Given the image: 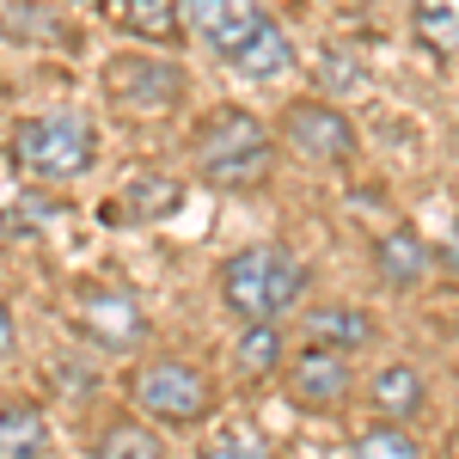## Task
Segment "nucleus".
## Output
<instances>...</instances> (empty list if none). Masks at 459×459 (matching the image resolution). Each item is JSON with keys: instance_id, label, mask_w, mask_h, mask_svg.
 I'll return each mask as SVG.
<instances>
[{"instance_id": "nucleus-1", "label": "nucleus", "mask_w": 459, "mask_h": 459, "mask_svg": "<svg viewBox=\"0 0 459 459\" xmlns=\"http://www.w3.org/2000/svg\"><path fill=\"white\" fill-rule=\"evenodd\" d=\"M190 160H196L203 184H214V190H257L270 178L276 142H270V129L251 110L233 105V110H214L209 123L190 135Z\"/></svg>"}, {"instance_id": "nucleus-2", "label": "nucleus", "mask_w": 459, "mask_h": 459, "mask_svg": "<svg viewBox=\"0 0 459 459\" xmlns=\"http://www.w3.org/2000/svg\"><path fill=\"white\" fill-rule=\"evenodd\" d=\"M307 294V264L294 257L288 246H246L221 264V300L227 313L251 318H282L300 307Z\"/></svg>"}, {"instance_id": "nucleus-3", "label": "nucleus", "mask_w": 459, "mask_h": 459, "mask_svg": "<svg viewBox=\"0 0 459 459\" xmlns=\"http://www.w3.org/2000/svg\"><path fill=\"white\" fill-rule=\"evenodd\" d=\"M13 160L19 172L43 178V184H68V178H86L92 160H99V135L86 117L74 110H49V117H31L13 129Z\"/></svg>"}, {"instance_id": "nucleus-4", "label": "nucleus", "mask_w": 459, "mask_h": 459, "mask_svg": "<svg viewBox=\"0 0 459 459\" xmlns=\"http://www.w3.org/2000/svg\"><path fill=\"white\" fill-rule=\"evenodd\" d=\"M135 404H142L153 423L166 429H190L203 423L214 411V386L203 368H190V361H178V355H160V361H147L142 374H135Z\"/></svg>"}, {"instance_id": "nucleus-5", "label": "nucleus", "mask_w": 459, "mask_h": 459, "mask_svg": "<svg viewBox=\"0 0 459 459\" xmlns=\"http://www.w3.org/2000/svg\"><path fill=\"white\" fill-rule=\"evenodd\" d=\"M74 325H80V337L92 350H105V355H123L147 337V313L129 288H80L74 294Z\"/></svg>"}, {"instance_id": "nucleus-6", "label": "nucleus", "mask_w": 459, "mask_h": 459, "mask_svg": "<svg viewBox=\"0 0 459 459\" xmlns=\"http://www.w3.org/2000/svg\"><path fill=\"white\" fill-rule=\"evenodd\" d=\"M105 92L117 99L123 110H172L184 99V68L166 62V56H110L105 62Z\"/></svg>"}, {"instance_id": "nucleus-7", "label": "nucleus", "mask_w": 459, "mask_h": 459, "mask_svg": "<svg viewBox=\"0 0 459 459\" xmlns=\"http://www.w3.org/2000/svg\"><path fill=\"white\" fill-rule=\"evenodd\" d=\"M282 142L300 160H313V166H350L355 160V123L337 105H325V99H300L282 117Z\"/></svg>"}, {"instance_id": "nucleus-8", "label": "nucleus", "mask_w": 459, "mask_h": 459, "mask_svg": "<svg viewBox=\"0 0 459 459\" xmlns=\"http://www.w3.org/2000/svg\"><path fill=\"white\" fill-rule=\"evenodd\" d=\"M288 392H294V404H307V411H337L343 398H350V361L337 350H300L294 355V368H288Z\"/></svg>"}, {"instance_id": "nucleus-9", "label": "nucleus", "mask_w": 459, "mask_h": 459, "mask_svg": "<svg viewBox=\"0 0 459 459\" xmlns=\"http://www.w3.org/2000/svg\"><path fill=\"white\" fill-rule=\"evenodd\" d=\"M190 25H196V37L227 62V56L264 25V6H257V0H190Z\"/></svg>"}, {"instance_id": "nucleus-10", "label": "nucleus", "mask_w": 459, "mask_h": 459, "mask_svg": "<svg viewBox=\"0 0 459 459\" xmlns=\"http://www.w3.org/2000/svg\"><path fill=\"white\" fill-rule=\"evenodd\" d=\"M227 62L246 74V80H282V74L294 68V43H288V31L276 25V19H264V25H257Z\"/></svg>"}, {"instance_id": "nucleus-11", "label": "nucleus", "mask_w": 459, "mask_h": 459, "mask_svg": "<svg viewBox=\"0 0 459 459\" xmlns=\"http://www.w3.org/2000/svg\"><path fill=\"white\" fill-rule=\"evenodd\" d=\"M423 398H429V386H423V374H417L411 361H392V368L374 374V411H380L386 423H411V417L423 411Z\"/></svg>"}, {"instance_id": "nucleus-12", "label": "nucleus", "mask_w": 459, "mask_h": 459, "mask_svg": "<svg viewBox=\"0 0 459 459\" xmlns=\"http://www.w3.org/2000/svg\"><path fill=\"white\" fill-rule=\"evenodd\" d=\"M429 264H435V251H429L423 239L411 233V227H392L386 239L374 246V270H380V276H386L392 288L423 282V270H429Z\"/></svg>"}, {"instance_id": "nucleus-13", "label": "nucleus", "mask_w": 459, "mask_h": 459, "mask_svg": "<svg viewBox=\"0 0 459 459\" xmlns=\"http://www.w3.org/2000/svg\"><path fill=\"white\" fill-rule=\"evenodd\" d=\"M307 337H313L318 350L350 355L361 343H374V318L361 313V307H325V313H307Z\"/></svg>"}, {"instance_id": "nucleus-14", "label": "nucleus", "mask_w": 459, "mask_h": 459, "mask_svg": "<svg viewBox=\"0 0 459 459\" xmlns=\"http://www.w3.org/2000/svg\"><path fill=\"white\" fill-rule=\"evenodd\" d=\"M49 454V423L31 404H0V459H43Z\"/></svg>"}, {"instance_id": "nucleus-15", "label": "nucleus", "mask_w": 459, "mask_h": 459, "mask_svg": "<svg viewBox=\"0 0 459 459\" xmlns=\"http://www.w3.org/2000/svg\"><path fill=\"white\" fill-rule=\"evenodd\" d=\"M411 31L435 56H459V0H417L411 6Z\"/></svg>"}, {"instance_id": "nucleus-16", "label": "nucleus", "mask_w": 459, "mask_h": 459, "mask_svg": "<svg viewBox=\"0 0 459 459\" xmlns=\"http://www.w3.org/2000/svg\"><path fill=\"white\" fill-rule=\"evenodd\" d=\"M233 355H239V374H251V380L276 374V361H282V325L276 318H251L246 331H239V343H233Z\"/></svg>"}, {"instance_id": "nucleus-17", "label": "nucleus", "mask_w": 459, "mask_h": 459, "mask_svg": "<svg viewBox=\"0 0 459 459\" xmlns=\"http://www.w3.org/2000/svg\"><path fill=\"white\" fill-rule=\"evenodd\" d=\"M123 31L129 37H147V43H172L178 37V19H184V0H123Z\"/></svg>"}, {"instance_id": "nucleus-18", "label": "nucleus", "mask_w": 459, "mask_h": 459, "mask_svg": "<svg viewBox=\"0 0 459 459\" xmlns=\"http://www.w3.org/2000/svg\"><path fill=\"white\" fill-rule=\"evenodd\" d=\"M99 459H166L160 435L142 423H110L105 441H99Z\"/></svg>"}, {"instance_id": "nucleus-19", "label": "nucleus", "mask_w": 459, "mask_h": 459, "mask_svg": "<svg viewBox=\"0 0 459 459\" xmlns=\"http://www.w3.org/2000/svg\"><path fill=\"white\" fill-rule=\"evenodd\" d=\"M350 459H423V447L404 435V423H374V429H361Z\"/></svg>"}, {"instance_id": "nucleus-20", "label": "nucleus", "mask_w": 459, "mask_h": 459, "mask_svg": "<svg viewBox=\"0 0 459 459\" xmlns=\"http://www.w3.org/2000/svg\"><path fill=\"white\" fill-rule=\"evenodd\" d=\"M123 196H129V214L142 221V214H166L178 203V184L172 178H135V184H123Z\"/></svg>"}, {"instance_id": "nucleus-21", "label": "nucleus", "mask_w": 459, "mask_h": 459, "mask_svg": "<svg viewBox=\"0 0 459 459\" xmlns=\"http://www.w3.org/2000/svg\"><path fill=\"white\" fill-rule=\"evenodd\" d=\"M203 459H270V447L251 429H221L209 447H203Z\"/></svg>"}, {"instance_id": "nucleus-22", "label": "nucleus", "mask_w": 459, "mask_h": 459, "mask_svg": "<svg viewBox=\"0 0 459 459\" xmlns=\"http://www.w3.org/2000/svg\"><path fill=\"white\" fill-rule=\"evenodd\" d=\"M441 264H447V270H454V276H459V227H454V233H447V251H441Z\"/></svg>"}, {"instance_id": "nucleus-23", "label": "nucleus", "mask_w": 459, "mask_h": 459, "mask_svg": "<svg viewBox=\"0 0 459 459\" xmlns=\"http://www.w3.org/2000/svg\"><path fill=\"white\" fill-rule=\"evenodd\" d=\"M13 350V313H6V307H0V355Z\"/></svg>"}, {"instance_id": "nucleus-24", "label": "nucleus", "mask_w": 459, "mask_h": 459, "mask_svg": "<svg viewBox=\"0 0 459 459\" xmlns=\"http://www.w3.org/2000/svg\"><path fill=\"white\" fill-rule=\"evenodd\" d=\"M80 6H99V0H80Z\"/></svg>"}]
</instances>
